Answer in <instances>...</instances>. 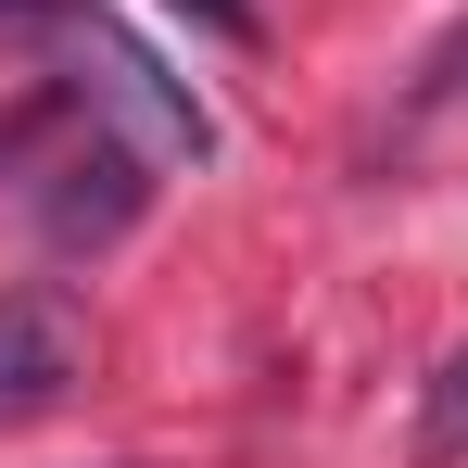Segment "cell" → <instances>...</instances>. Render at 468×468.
I'll return each instance as SVG.
<instances>
[{"label": "cell", "instance_id": "obj_2", "mask_svg": "<svg viewBox=\"0 0 468 468\" xmlns=\"http://www.w3.org/2000/svg\"><path fill=\"white\" fill-rule=\"evenodd\" d=\"M51 64H77V89H89V101H101V114H114V127H127L153 165H203V153H216V114L165 77V64L127 38V26H114V13H101V0H77V13H64Z\"/></svg>", "mask_w": 468, "mask_h": 468}, {"label": "cell", "instance_id": "obj_4", "mask_svg": "<svg viewBox=\"0 0 468 468\" xmlns=\"http://www.w3.org/2000/svg\"><path fill=\"white\" fill-rule=\"evenodd\" d=\"M418 456L443 468V456H468V355H443V392H431V431H418Z\"/></svg>", "mask_w": 468, "mask_h": 468}, {"label": "cell", "instance_id": "obj_3", "mask_svg": "<svg viewBox=\"0 0 468 468\" xmlns=\"http://www.w3.org/2000/svg\"><path fill=\"white\" fill-rule=\"evenodd\" d=\"M77 367H89V342H77V304L64 292H0V431L51 418L77 392Z\"/></svg>", "mask_w": 468, "mask_h": 468}, {"label": "cell", "instance_id": "obj_5", "mask_svg": "<svg viewBox=\"0 0 468 468\" xmlns=\"http://www.w3.org/2000/svg\"><path fill=\"white\" fill-rule=\"evenodd\" d=\"M177 13H190L203 38H253V0H177Z\"/></svg>", "mask_w": 468, "mask_h": 468}, {"label": "cell", "instance_id": "obj_1", "mask_svg": "<svg viewBox=\"0 0 468 468\" xmlns=\"http://www.w3.org/2000/svg\"><path fill=\"white\" fill-rule=\"evenodd\" d=\"M0 190L38 216L51 253H114L153 203V153L89 101L77 77H38L13 114H0Z\"/></svg>", "mask_w": 468, "mask_h": 468}]
</instances>
